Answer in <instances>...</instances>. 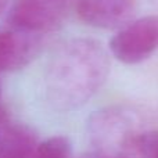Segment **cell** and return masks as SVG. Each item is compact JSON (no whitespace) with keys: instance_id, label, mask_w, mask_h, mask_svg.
<instances>
[{"instance_id":"12","label":"cell","mask_w":158,"mask_h":158,"mask_svg":"<svg viewBox=\"0 0 158 158\" xmlns=\"http://www.w3.org/2000/svg\"><path fill=\"white\" fill-rule=\"evenodd\" d=\"M85 158H108V157H103V156H98V154L93 153L92 156H89V157H85Z\"/></svg>"},{"instance_id":"11","label":"cell","mask_w":158,"mask_h":158,"mask_svg":"<svg viewBox=\"0 0 158 158\" xmlns=\"http://www.w3.org/2000/svg\"><path fill=\"white\" fill-rule=\"evenodd\" d=\"M7 4H8V0H0V15L4 13V10H6V7H7Z\"/></svg>"},{"instance_id":"10","label":"cell","mask_w":158,"mask_h":158,"mask_svg":"<svg viewBox=\"0 0 158 158\" xmlns=\"http://www.w3.org/2000/svg\"><path fill=\"white\" fill-rule=\"evenodd\" d=\"M8 119H7V115H6V111L3 110V107L0 106V126H2L3 123H6Z\"/></svg>"},{"instance_id":"9","label":"cell","mask_w":158,"mask_h":158,"mask_svg":"<svg viewBox=\"0 0 158 158\" xmlns=\"http://www.w3.org/2000/svg\"><path fill=\"white\" fill-rule=\"evenodd\" d=\"M135 158H158V131H143L135 143Z\"/></svg>"},{"instance_id":"7","label":"cell","mask_w":158,"mask_h":158,"mask_svg":"<svg viewBox=\"0 0 158 158\" xmlns=\"http://www.w3.org/2000/svg\"><path fill=\"white\" fill-rule=\"evenodd\" d=\"M39 142L32 128L7 121L0 126V158H36Z\"/></svg>"},{"instance_id":"1","label":"cell","mask_w":158,"mask_h":158,"mask_svg":"<svg viewBox=\"0 0 158 158\" xmlns=\"http://www.w3.org/2000/svg\"><path fill=\"white\" fill-rule=\"evenodd\" d=\"M110 71V54L100 40L74 38L64 42L47 68L50 103L61 112L78 110L101 89Z\"/></svg>"},{"instance_id":"2","label":"cell","mask_w":158,"mask_h":158,"mask_svg":"<svg viewBox=\"0 0 158 158\" xmlns=\"http://www.w3.org/2000/svg\"><path fill=\"white\" fill-rule=\"evenodd\" d=\"M142 132L139 115L123 106L101 108L87 121L94 153L108 158H135V143Z\"/></svg>"},{"instance_id":"4","label":"cell","mask_w":158,"mask_h":158,"mask_svg":"<svg viewBox=\"0 0 158 158\" xmlns=\"http://www.w3.org/2000/svg\"><path fill=\"white\" fill-rule=\"evenodd\" d=\"M72 0H15L10 11L11 25L18 31L40 35L64 22Z\"/></svg>"},{"instance_id":"3","label":"cell","mask_w":158,"mask_h":158,"mask_svg":"<svg viewBox=\"0 0 158 158\" xmlns=\"http://www.w3.org/2000/svg\"><path fill=\"white\" fill-rule=\"evenodd\" d=\"M158 50V15L128 22L110 40V52L123 64H139Z\"/></svg>"},{"instance_id":"8","label":"cell","mask_w":158,"mask_h":158,"mask_svg":"<svg viewBox=\"0 0 158 158\" xmlns=\"http://www.w3.org/2000/svg\"><path fill=\"white\" fill-rule=\"evenodd\" d=\"M71 140L63 135L42 140L36 148V158H71Z\"/></svg>"},{"instance_id":"6","label":"cell","mask_w":158,"mask_h":158,"mask_svg":"<svg viewBox=\"0 0 158 158\" xmlns=\"http://www.w3.org/2000/svg\"><path fill=\"white\" fill-rule=\"evenodd\" d=\"M40 49L39 35L24 31H0V74L22 68Z\"/></svg>"},{"instance_id":"5","label":"cell","mask_w":158,"mask_h":158,"mask_svg":"<svg viewBox=\"0 0 158 158\" xmlns=\"http://www.w3.org/2000/svg\"><path fill=\"white\" fill-rule=\"evenodd\" d=\"M137 0H78L75 10L82 22L98 29H119L132 21Z\"/></svg>"}]
</instances>
